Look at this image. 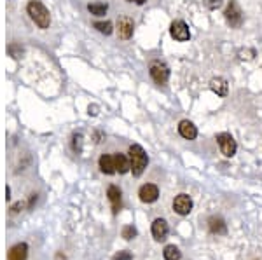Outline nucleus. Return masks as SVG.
I'll list each match as a JSON object with an SVG mask.
<instances>
[{
	"mask_svg": "<svg viewBox=\"0 0 262 260\" xmlns=\"http://www.w3.org/2000/svg\"><path fill=\"white\" fill-rule=\"evenodd\" d=\"M27 14L40 30H47V28H49L51 25L49 9H47L40 0H30V2L27 4Z\"/></svg>",
	"mask_w": 262,
	"mask_h": 260,
	"instance_id": "nucleus-1",
	"label": "nucleus"
},
{
	"mask_svg": "<svg viewBox=\"0 0 262 260\" xmlns=\"http://www.w3.org/2000/svg\"><path fill=\"white\" fill-rule=\"evenodd\" d=\"M128 154H130V163H131V171L135 177H140V175L145 171L147 164H149V156H147V152L143 150L142 145H131L130 150H128Z\"/></svg>",
	"mask_w": 262,
	"mask_h": 260,
	"instance_id": "nucleus-2",
	"label": "nucleus"
},
{
	"mask_svg": "<svg viewBox=\"0 0 262 260\" xmlns=\"http://www.w3.org/2000/svg\"><path fill=\"white\" fill-rule=\"evenodd\" d=\"M224 18H226L227 25H229L231 28H239L243 25V21H245L243 11L236 0H229L226 11H224Z\"/></svg>",
	"mask_w": 262,
	"mask_h": 260,
	"instance_id": "nucleus-3",
	"label": "nucleus"
},
{
	"mask_svg": "<svg viewBox=\"0 0 262 260\" xmlns=\"http://www.w3.org/2000/svg\"><path fill=\"white\" fill-rule=\"evenodd\" d=\"M149 74L152 77V80L156 84H164L166 80L169 79V68L168 65L163 63V61H152L150 63V68H149Z\"/></svg>",
	"mask_w": 262,
	"mask_h": 260,
	"instance_id": "nucleus-4",
	"label": "nucleus"
},
{
	"mask_svg": "<svg viewBox=\"0 0 262 260\" xmlns=\"http://www.w3.org/2000/svg\"><path fill=\"white\" fill-rule=\"evenodd\" d=\"M169 35L175 40H179V42H187V40L191 39L189 27H187V23L182 20H175L169 25Z\"/></svg>",
	"mask_w": 262,
	"mask_h": 260,
	"instance_id": "nucleus-5",
	"label": "nucleus"
},
{
	"mask_svg": "<svg viewBox=\"0 0 262 260\" xmlns=\"http://www.w3.org/2000/svg\"><path fill=\"white\" fill-rule=\"evenodd\" d=\"M217 144H219V147H220V152H222L226 157H232L236 154V149H238L236 140L231 137L229 133L217 135Z\"/></svg>",
	"mask_w": 262,
	"mask_h": 260,
	"instance_id": "nucleus-6",
	"label": "nucleus"
},
{
	"mask_svg": "<svg viewBox=\"0 0 262 260\" xmlns=\"http://www.w3.org/2000/svg\"><path fill=\"white\" fill-rule=\"evenodd\" d=\"M173 210H175V213L186 217V215H189L191 210H193V199H191L187 194H179V196L173 199Z\"/></svg>",
	"mask_w": 262,
	"mask_h": 260,
	"instance_id": "nucleus-7",
	"label": "nucleus"
},
{
	"mask_svg": "<svg viewBox=\"0 0 262 260\" xmlns=\"http://www.w3.org/2000/svg\"><path fill=\"white\" fill-rule=\"evenodd\" d=\"M138 196H140V201L142 203H154V201H157V197H159V189H157V185L154 184H145L140 187L138 190Z\"/></svg>",
	"mask_w": 262,
	"mask_h": 260,
	"instance_id": "nucleus-8",
	"label": "nucleus"
},
{
	"mask_svg": "<svg viewBox=\"0 0 262 260\" xmlns=\"http://www.w3.org/2000/svg\"><path fill=\"white\" fill-rule=\"evenodd\" d=\"M133 30H135V25H133L131 18L121 16L119 21H117V32H119V39L130 40L133 37Z\"/></svg>",
	"mask_w": 262,
	"mask_h": 260,
	"instance_id": "nucleus-9",
	"label": "nucleus"
},
{
	"mask_svg": "<svg viewBox=\"0 0 262 260\" xmlns=\"http://www.w3.org/2000/svg\"><path fill=\"white\" fill-rule=\"evenodd\" d=\"M168 232H169V227L164 218H156V220L152 222V236L156 241H164Z\"/></svg>",
	"mask_w": 262,
	"mask_h": 260,
	"instance_id": "nucleus-10",
	"label": "nucleus"
},
{
	"mask_svg": "<svg viewBox=\"0 0 262 260\" xmlns=\"http://www.w3.org/2000/svg\"><path fill=\"white\" fill-rule=\"evenodd\" d=\"M210 89H212L217 96L224 98L229 93V84H227V80L224 79V77H213V79L210 80Z\"/></svg>",
	"mask_w": 262,
	"mask_h": 260,
	"instance_id": "nucleus-11",
	"label": "nucleus"
},
{
	"mask_svg": "<svg viewBox=\"0 0 262 260\" xmlns=\"http://www.w3.org/2000/svg\"><path fill=\"white\" fill-rule=\"evenodd\" d=\"M28 258V244L27 243H18L11 246L7 260H27Z\"/></svg>",
	"mask_w": 262,
	"mask_h": 260,
	"instance_id": "nucleus-12",
	"label": "nucleus"
},
{
	"mask_svg": "<svg viewBox=\"0 0 262 260\" xmlns=\"http://www.w3.org/2000/svg\"><path fill=\"white\" fill-rule=\"evenodd\" d=\"M179 133L182 138H186V140H194V138L198 137V127L194 126L191 120H180L179 124Z\"/></svg>",
	"mask_w": 262,
	"mask_h": 260,
	"instance_id": "nucleus-13",
	"label": "nucleus"
},
{
	"mask_svg": "<svg viewBox=\"0 0 262 260\" xmlns=\"http://www.w3.org/2000/svg\"><path fill=\"white\" fill-rule=\"evenodd\" d=\"M98 166L102 173L105 175H114L116 173V164H114V154H103L98 159Z\"/></svg>",
	"mask_w": 262,
	"mask_h": 260,
	"instance_id": "nucleus-14",
	"label": "nucleus"
},
{
	"mask_svg": "<svg viewBox=\"0 0 262 260\" xmlns=\"http://www.w3.org/2000/svg\"><path fill=\"white\" fill-rule=\"evenodd\" d=\"M107 197H109L110 204H112V211L117 213L121 210V199H123V194H121V189L116 185H110L109 190H107Z\"/></svg>",
	"mask_w": 262,
	"mask_h": 260,
	"instance_id": "nucleus-15",
	"label": "nucleus"
},
{
	"mask_svg": "<svg viewBox=\"0 0 262 260\" xmlns=\"http://www.w3.org/2000/svg\"><path fill=\"white\" fill-rule=\"evenodd\" d=\"M114 164H116V173L124 175L128 171H131V163L130 157H126L124 154H114Z\"/></svg>",
	"mask_w": 262,
	"mask_h": 260,
	"instance_id": "nucleus-16",
	"label": "nucleus"
},
{
	"mask_svg": "<svg viewBox=\"0 0 262 260\" xmlns=\"http://www.w3.org/2000/svg\"><path fill=\"white\" fill-rule=\"evenodd\" d=\"M208 229L212 234H217V236H224L227 232V225L224 222V218L220 217H210L208 218Z\"/></svg>",
	"mask_w": 262,
	"mask_h": 260,
	"instance_id": "nucleus-17",
	"label": "nucleus"
},
{
	"mask_svg": "<svg viewBox=\"0 0 262 260\" xmlns=\"http://www.w3.org/2000/svg\"><path fill=\"white\" fill-rule=\"evenodd\" d=\"M88 11H90L93 16L102 18V16H105V14H107V11H109V6H107V4H103V2H93V4H90V6H88Z\"/></svg>",
	"mask_w": 262,
	"mask_h": 260,
	"instance_id": "nucleus-18",
	"label": "nucleus"
},
{
	"mask_svg": "<svg viewBox=\"0 0 262 260\" xmlns=\"http://www.w3.org/2000/svg\"><path fill=\"white\" fill-rule=\"evenodd\" d=\"M164 260H180L182 258V253H180V250L175 246V244H168V246H164Z\"/></svg>",
	"mask_w": 262,
	"mask_h": 260,
	"instance_id": "nucleus-19",
	"label": "nucleus"
},
{
	"mask_svg": "<svg viewBox=\"0 0 262 260\" xmlns=\"http://www.w3.org/2000/svg\"><path fill=\"white\" fill-rule=\"evenodd\" d=\"M93 27L103 35H110L114 32V27H112V23H110V21H97Z\"/></svg>",
	"mask_w": 262,
	"mask_h": 260,
	"instance_id": "nucleus-20",
	"label": "nucleus"
},
{
	"mask_svg": "<svg viewBox=\"0 0 262 260\" xmlns=\"http://www.w3.org/2000/svg\"><path fill=\"white\" fill-rule=\"evenodd\" d=\"M72 149L75 150V152H80V150H82V135L80 133H75L72 137Z\"/></svg>",
	"mask_w": 262,
	"mask_h": 260,
	"instance_id": "nucleus-21",
	"label": "nucleus"
},
{
	"mask_svg": "<svg viewBox=\"0 0 262 260\" xmlns=\"http://www.w3.org/2000/svg\"><path fill=\"white\" fill-rule=\"evenodd\" d=\"M123 237L126 241H130V239H133V237H136V229L133 225H126L123 229Z\"/></svg>",
	"mask_w": 262,
	"mask_h": 260,
	"instance_id": "nucleus-22",
	"label": "nucleus"
},
{
	"mask_svg": "<svg viewBox=\"0 0 262 260\" xmlns=\"http://www.w3.org/2000/svg\"><path fill=\"white\" fill-rule=\"evenodd\" d=\"M222 2H224V0H203L205 7H206V9H210V11L219 9V7L222 6Z\"/></svg>",
	"mask_w": 262,
	"mask_h": 260,
	"instance_id": "nucleus-23",
	"label": "nucleus"
},
{
	"mask_svg": "<svg viewBox=\"0 0 262 260\" xmlns=\"http://www.w3.org/2000/svg\"><path fill=\"white\" fill-rule=\"evenodd\" d=\"M9 53H11V56H13V58H20L21 54H23V47L18 46V44H11V46H9Z\"/></svg>",
	"mask_w": 262,
	"mask_h": 260,
	"instance_id": "nucleus-24",
	"label": "nucleus"
},
{
	"mask_svg": "<svg viewBox=\"0 0 262 260\" xmlns=\"http://www.w3.org/2000/svg\"><path fill=\"white\" fill-rule=\"evenodd\" d=\"M112 260H133V255L130 253V251H119V253H116L114 255V258Z\"/></svg>",
	"mask_w": 262,
	"mask_h": 260,
	"instance_id": "nucleus-25",
	"label": "nucleus"
},
{
	"mask_svg": "<svg viewBox=\"0 0 262 260\" xmlns=\"http://www.w3.org/2000/svg\"><path fill=\"white\" fill-rule=\"evenodd\" d=\"M88 113H90V115H98V107L97 105H90V108H88Z\"/></svg>",
	"mask_w": 262,
	"mask_h": 260,
	"instance_id": "nucleus-26",
	"label": "nucleus"
},
{
	"mask_svg": "<svg viewBox=\"0 0 262 260\" xmlns=\"http://www.w3.org/2000/svg\"><path fill=\"white\" fill-rule=\"evenodd\" d=\"M126 2H135L136 6H143V4H145L147 0H126Z\"/></svg>",
	"mask_w": 262,
	"mask_h": 260,
	"instance_id": "nucleus-27",
	"label": "nucleus"
}]
</instances>
